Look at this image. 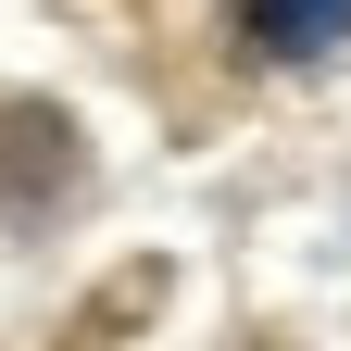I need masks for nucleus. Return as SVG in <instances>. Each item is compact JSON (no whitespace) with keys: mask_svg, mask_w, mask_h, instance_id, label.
<instances>
[{"mask_svg":"<svg viewBox=\"0 0 351 351\" xmlns=\"http://www.w3.org/2000/svg\"><path fill=\"white\" fill-rule=\"evenodd\" d=\"M263 51H339L351 38V0H251Z\"/></svg>","mask_w":351,"mask_h":351,"instance_id":"f257e3e1","label":"nucleus"}]
</instances>
